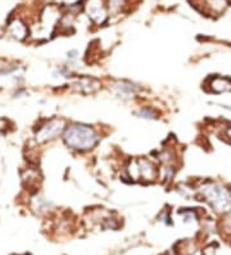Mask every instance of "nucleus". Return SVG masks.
I'll return each mask as SVG.
<instances>
[{"label": "nucleus", "mask_w": 231, "mask_h": 255, "mask_svg": "<svg viewBox=\"0 0 231 255\" xmlns=\"http://www.w3.org/2000/svg\"><path fill=\"white\" fill-rule=\"evenodd\" d=\"M32 208H34L35 212L45 213L49 210L50 202L46 199H44V197H41L40 195H37V196H35L32 199Z\"/></svg>", "instance_id": "nucleus-9"}, {"label": "nucleus", "mask_w": 231, "mask_h": 255, "mask_svg": "<svg viewBox=\"0 0 231 255\" xmlns=\"http://www.w3.org/2000/svg\"><path fill=\"white\" fill-rule=\"evenodd\" d=\"M63 139L70 148L83 152V151H89L96 146L99 135L95 129L90 125L72 124L65 128Z\"/></svg>", "instance_id": "nucleus-1"}, {"label": "nucleus", "mask_w": 231, "mask_h": 255, "mask_svg": "<svg viewBox=\"0 0 231 255\" xmlns=\"http://www.w3.org/2000/svg\"><path fill=\"white\" fill-rule=\"evenodd\" d=\"M126 4V0H109V10L113 13L120 12L123 8V5Z\"/></svg>", "instance_id": "nucleus-11"}, {"label": "nucleus", "mask_w": 231, "mask_h": 255, "mask_svg": "<svg viewBox=\"0 0 231 255\" xmlns=\"http://www.w3.org/2000/svg\"><path fill=\"white\" fill-rule=\"evenodd\" d=\"M86 12L89 18L95 25H103L108 16L107 10H105L104 5H103L100 0H92V1H90L86 6Z\"/></svg>", "instance_id": "nucleus-5"}, {"label": "nucleus", "mask_w": 231, "mask_h": 255, "mask_svg": "<svg viewBox=\"0 0 231 255\" xmlns=\"http://www.w3.org/2000/svg\"><path fill=\"white\" fill-rule=\"evenodd\" d=\"M127 173L134 181H154L157 178V169L148 159H136L130 162Z\"/></svg>", "instance_id": "nucleus-2"}, {"label": "nucleus", "mask_w": 231, "mask_h": 255, "mask_svg": "<svg viewBox=\"0 0 231 255\" xmlns=\"http://www.w3.org/2000/svg\"><path fill=\"white\" fill-rule=\"evenodd\" d=\"M203 193L204 197L208 201H211L213 208H216L220 212H224V210H226L230 206V197H229L225 188H221L219 186L211 184V186L204 188Z\"/></svg>", "instance_id": "nucleus-3"}, {"label": "nucleus", "mask_w": 231, "mask_h": 255, "mask_svg": "<svg viewBox=\"0 0 231 255\" xmlns=\"http://www.w3.org/2000/svg\"><path fill=\"white\" fill-rule=\"evenodd\" d=\"M136 116L138 118H142V119H157L158 114L155 110L151 109V107H144V109H140L138 112H136Z\"/></svg>", "instance_id": "nucleus-10"}, {"label": "nucleus", "mask_w": 231, "mask_h": 255, "mask_svg": "<svg viewBox=\"0 0 231 255\" xmlns=\"http://www.w3.org/2000/svg\"><path fill=\"white\" fill-rule=\"evenodd\" d=\"M72 87H74L76 91L81 92V93L89 94L98 91L99 88H100V83H99L96 79L92 78H80L76 79V81H75Z\"/></svg>", "instance_id": "nucleus-7"}, {"label": "nucleus", "mask_w": 231, "mask_h": 255, "mask_svg": "<svg viewBox=\"0 0 231 255\" xmlns=\"http://www.w3.org/2000/svg\"><path fill=\"white\" fill-rule=\"evenodd\" d=\"M66 124L62 119H52L36 131V140L39 143H45L48 140L54 139L59 134L63 133Z\"/></svg>", "instance_id": "nucleus-4"}, {"label": "nucleus", "mask_w": 231, "mask_h": 255, "mask_svg": "<svg viewBox=\"0 0 231 255\" xmlns=\"http://www.w3.org/2000/svg\"><path fill=\"white\" fill-rule=\"evenodd\" d=\"M8 34L15 40H25L28 35V28L21 19H13L8 25Z\"/></svg>", "instance_id": "nucleus-8"}, {"label": "nucleus", "mask_w": 231, "mask_h": 255, "mask_svg": "<svg viewBox=\"0 0 231 255\" xmlns=\"http://www.w3.org/2000/svg\"><path fill=\"white\" fill-rule=\"evenodd\" d=\"M112 89H113L117 96L120 98H123V100H131L134 96L138 92V87L134 85L133 83H130V81H116L112 84Z\"/></svg>", "instance_id": "nucleus-6"}]
</instances>
